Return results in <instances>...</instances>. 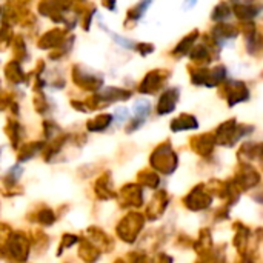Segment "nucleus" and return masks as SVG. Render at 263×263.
Here are the masks:
<instances>
[{
    "instance_id": "nucleus-1",
    "label": "nucleus",
    "mask_w": 263,
    "mask_h": 263,
    "mask_svg": "<svg viewBox=\"0 0 263 263\" xmlns=\"http://www.w3.org/2000/svg\"><path fill=\"white\" fill-rule=\"evenodd\" d=\"M191 80L196 85H205V86H219L227 79V69L225 66H216V68H206V65H194L190 68Z\"/></svg>"
},
{
    "instance_id": "nucleus-2",
    "label": "nucleus",
    "mask_w": 263,
    "mask_h": 263,
    "mask_svg": "<svg viewBox=\"0 0 263 263\" xmlns=\"http://www.w3.org/2000/svg\"><path fill=\"white\" fill-rule=\"evenodd\" d=\"M151 165L163 174H171L179 165V157L173 151L171 145L166 142L156 148V151L151 156Z\"/></svg>"
},
{
    "instance_id": "nucleus-3",
    "label": "nucleus",
    "mask_w": 263,
    "mask_h": 263,
    "mask_svg": "<svg viewBox=\"0 0 263 263\" xmlns=\"http://www.w3.org/2000/svg\"><path fill=\"white\" fill-rule=\"evenodd\" d=\"M143 216L139 214V213H131L128 214L120 223H119V228H117V233L119 236L125 240V242H134L140 233V230L143 228Z\"/></svg>"
},
{
    "instance_id": "nucleus-4",
    "label": "nucleus",
    "mask_w": 263,
    "mask_h": 263,
    "mask_svg": "<svg viewBox=\"0 0 263 263\" xmlns=\"http://www.w3.org/2000/svg\"><path fill=\"white\" fill-rule=\"evenodd\" d=\"M213 202V196L210 193V190H206L205 185H197L185 199L183 203L188 210L191 211H202L206 210Z\"/></svg>"
},
{
    "instance_id": "nucleus-5",
    "label": "nucleus",
    "mask_w": 263,
    "mask_h": 263,
    "mask_svg": "<svg viewBox=\"0 0 263 263\" xmlns=\"http://www.w3.org/2000/svg\"><path fill=\"white\" fill-rule=\"evenodd\" d=\"M260 182V174L248 163H240L237 168V174L234 177V185L240 191H247L256 188Z\"/></svg>"
},
{
    "instance_id": "nucleus-6",
    "label": "nucleus",
    "mask_w": 263,
    "mask_h": 263,
    "mask_svg": "<svg viewBox=\"0 0 263 263\" xmlns=\"http://www.w3.org/2000/svg\"><path fill=\"white\" fill-rule=\"evenodd\" d=\"M222 96L227 99L230 106H234L240 102H245L250 99V91L247 88V85L243 82H237V80H228L223 88H222Z\"/></svg>"
},
{
    "instance_id": "nucleus-7",
    "label": "nucleus",
    "mask_w": 263,
    "mask_h": 263,
    "mask_svg": "<svg viewBox=\"0 0 263 263\" xmlns=\"http://www.w3.org/2000/svg\"><path fill=\"white\" fill-rule=\"evenodd\" d=\"M168 74L170 72L168 71H163V69L151 71L143 79V82L140 85V92H143V94H154V92H157L159 89L163 88V83L166 82Z\"/></svg>"
},
{
    "instance_id": "nucleus-8",
    "label": "nucleus",
    "mask_w": 263,
    "mask_h": 263,
    "mask_svg": "<svg viewBox=\"0 0 263 263\" xmlns=\"http://www.w3.org/2000/svg\"><path fill=\"white\" fill-rule=\"evenodd\" d=\"M214 145H216V137L211 133L200 134V136H196V137L191 139V148L199 156H203V157H208V156L213 154Z\"/></svg>"
},
{
    "instance_id": "nucleus-9",
    "label": "nucleus",
    "mask_w": 263,
    "mask_h": 263,
    "mask_svg": "<svg viewBox=\"0 0 263 263\" xmlns=\"http://www.w3.org/2000/svg\"><path fill=\"white\" fill-rule=\"evenodd\" d=\"M236 129H237V123L234 119L222 123L217 131L214 133L216 137V143L217 145H223V146H233L234 145V136H236Z\"/></svg>"
},
{
    "instance_id": "nucleus-10",
    "label": "nucleus",
    "mask_w": 263,
    "mask_h": 263,
    "mask_svg": "<svg viewBox=\"0 0 263 263\" xmlns=\"http://www.w3.org/2000/svg\"><path fill=\"white\" fill-rule=\"evenodd\" d=\"M179 89L177 88H171V89H166L160 100H159V105H157V112L159 114H170L174 111L176 108V103L179 100Z\"/></svg>"
},
{
    "instance_id": "nucleus-11",
    "label": "nucleus",
    "mask_w": 263,
    "mask_h": 263,
    "mask_svg": "<svg viewBox=\"0 0 263 263\" xmlns=\"http://www.w3.org/2000/svg\"><path fill=\"white\" fill-rule=\"evenodd\" d=\"M166 206H168V194L165 191H159L154 196V199L151 200V203H149V206L146 210V214H148V217L151 220L159 219L163 214V211H165Z\"/></svg>"
},
{
    "instance_id": "nucleus-12",
    "label": "nucleus",
    "mask_w": 263,
    "mask_h": 263,
    "mask_svg": "<svg viewBox=\"0 0 263 263\" xmlns=\"http://www.w3.org/2000/svg\"><path fill=\"white\" fill-rule=\"evenodd\" d=\"M239 29L233 25H228V23H219L217 26L213 28V39L217 42V45H222L223 42L227 40H231V39H236L239 35Z\"/></svg>"
},
{
    "instance_id": "nucleus-13",
    "label": "nucleus",
    "mask_w": 263,
    "mask_h": 263,
    "mask_svg": "<svg viewBox=\"0 0 263 263\" xmlns=\"http://www.w3.org/2000/svg\"><path fill=\"white\" fill-rule=\"evenodd\" d=\"M122 197H123L125 206H140L143 202V193L140 186H136V185H126L122 190Z\"/></svg>"
},
{
    "instance_id": "nucleus-14",
    "label": "nucleus",
    "mask_w": 263,
    "mask_h": 263,
    "mask_svg": "<svg viewBox=\"0 0 263 263\" xmlns=\"http://www.w3.org/2000/svg\"><path fill=\"white\" fill-rule=\"evenodd\" d=\"M262 11V6H256L251 3H236L234 5V14L240 22L253 20L259 12Z\"/></svg>"
},
{
    "instance_id": "nucleus-15",
    "label": "nucleus",
    "mask_w": 263,
    "mask_h": 263,
    "mask_svg": "<svg viewBox=\"0 0 263 263\" xmlns=\"http://www.w3.org/2000/svg\"><path fill=\"white\" fill-rule=\"evenodd\" d=\"M199 128V122L194 116L190 114H180L179 117H176L171 122V129L174 133L177 131H186V129H197Z\"/></svg>"
},
{
    "instance_id": "nucleus-16",
    "label": "nucleus",
    "mask_w": 263,
    "mask_h": 263,
    "mask_svg": "<svg viewBox=\"0 0 263 263\" xmlns=\"http://www.w3.org/2000/svg\"><path fill=\"white\" fill-rule=\"evenodd\" d=\"M197 37H199V31H193L191 34H188L182 42H179V45H177V48L174 49V54L176 55H185V54H188L190 51H191V48H193V45H194V42L197 40Z\"/></svg>"
},
{
    "instance_id": "nucleus-17",
    "label": "nucleus",
    "mask_w": 263,
    "mask_h": 263,
    "mask_svg": "<svg viewBox=\"0 0 263 263\" xmlns=\"http://www.w3.org/2000/svg\"><path fill=\"white\" fill-rule=\"evenodd\" d=\"M194 248H196V251H197L199 254L210 253V251L213 250V240H211V233H210V230H203V231L200 233V237H199V240L196 242Z\"/></svg>"
},
{
    "instance_id": "nucleus-18",
    "label": "nucleus",
    "mask_w": 263,
    "mask_h": 263,
    "mask_svg": "<svg viewBox=\"0 0 263 263\" xmlns=\"http://www.w3.org/2000/svg\"><path fill=\"white\" fill-rule=\"evenodd\" d=\"M100 97L105 99V102H114V100H125V99H129L131 97V92L128 91H123V89H117V88H108L105 89Z\"/></svg>"
},
{
    "instance_id": "nucleus-19",
    "label": "nucleus",
    "mask_w": 263,
    "mask_h": 263,
    "mask_svg": "<svg viewBox=\"0 0 263 263\" xmlns=\"http://www.w3.org/2000/svg\"><path fill=\"white\" fill-rule=\"evenodd\" d=\"M231 15V8H230V5L227 3V2H220L216 8H214V11H213V20H217V22H222V20H225L227 17H230Z\"/></svg>"
},
{
    "instance_id": "nucleus-20",
    "label": "nucleus",
    "mask_w": 263,
    "mask_h": 263,
    "mask_svg": "<svg viewBox=\"0 0 263 263\" xmlns=\"http://www.w3.org/2000/svg\"><path fill=\"white\" fill-rule=\"evenodd\" d=\"M111 120H112V117L111 116H108V114H102V116H99L97 119H94V120H91L89 123H88V128L91 129V131H102V129H105L109 123H111Z\"/></svg>"
},
{
    "instance_id": "nucleus-21",
    "label": "nucleus",
    "mask_w": 263,
    "mask_h": 263,
    "mask_svg": "<svg viewBox=\"0 0 263 263\" xmlns=\"http://www.w3.org/2000/svg\"><path fill=\"white\" fill-rule=\"evenodd\" d=\"M139 182H140L142 185L148 186V188H157L160 179L157 177V174H154V173H151V171H143V173H140V176H139Z\"/></svg>"
},
{
    "instance_id": "nucleus-22",
    "label": "nucleus",
    "mask_w": 263,
    "mask_h": 263,
    "mask_svg": "<svg viewBox=\"0 0 263 263\" xmlns=\"http://www.w3.org/2000/svg\"><path fill=\"white\" fill-rule=\"evenodd\" d=\"M149 3H151V0H143L142 3H139L136 8H133V9L128 12V18H131V20H139V18L143 15V12L146 11V8L149 6Z\"/></svg>"
},
{
    "instance_id": "nucleus-23",
    "label": "nucleus",
    "mask_w": 263,
    "mask_h": 263,
    "mask_svg": "<svg viewBox=\"0 0 263 263\" xmlns=\"http://www.w3.org/2000/svg\"><path fill=\"white\" fill-rule=\"evenodd\" d=\"M6 76L14 80V82H23V74H22V69L17 63H9L8 68H6Z\"/></svg>"
},
{
    "instance_id": "nucleus-24",
    "label": "nucleus",
    "mask_w": 263,
    "mask_h": 263,
    "mask_svg": "<svg viewBox=\"0 0 263 263\" xmlns=\"http://www.w3.org/2000/svg\"><path fill=\"white\" fill-rule=\"evenodd\" d=\"M149 109H151V106H149V102H146V100H140L134 105V112L137 114V117H142V119L148 116Z\"/></svg>"
},
{
    "instance_id": "nucleus-25",
    "label": "nucleus",
    "mask_w": 263,
    "mask_h": 263,
    "mask_svg": "<svg viewBox=\"0 0 263 263\" xmlns=\"http://www.w3.org/2000/svg\"><path fill=\"white\" fill-rule=\"evenodd\" d=\"M54 220V216L51 211H45V213H40L39 214V222L43 223V225H48V223H52Z\"/></svg>"
},
{
    "instance_id": "nucleus-26",
    "label": "nucleus",
    "mask_w": 263,
    "mask_h": 263,
    "mask_svg": "<svg viewBox=\"0 0 263 263\" xmlns=\"http://www.w3.org/2000/svg\"><path fill=\"white\" fill-rule=\"evenodd\" d=\"M137 49L143 54V55H146L148 52H151L153 49H154V46L153 45H146V43H142V45H139L137 46Z\"/></svg>"
},
{
    "instance_id": "nucleus-27",
    "label": "nucleus",
    "mask_w": 263,
    "mask_h": 263,
    "mask_svg": "<svg viewBox=\"0 0 263 263\" xmlns=\"http://www.w3.org/2000/svg\"><path fill=\"white\" fill-rule=\"evenodd\" d=\"M196 2H197V0H185V6H183V8H185V9H190V8H193V6L196 5Z\"/></svg>"
},
{
    "instance_id": "nucleus-28",
    "label": "nucleus",
    "mask_w": 263,
    "mask_h": 263,
    "mask_svg": "<svg viewBox=\"0 0 263 263\" xmlns=\"http://www.w3.org/2000/svg\"><path fill=\"white\" fill-rule=\"evenodd\" d=\"M103 2L106 3V6H108V8L114 9V0H103Z\"/></svg>"
}]
</instances>
